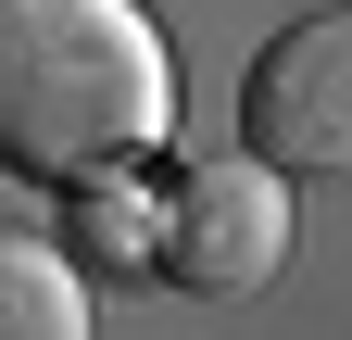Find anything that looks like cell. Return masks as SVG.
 I'll return each mask as SVG.
<instances>
[{"label":"cell","mask_w":352,"mask_h":340,"mask_svg":"<svg viewBox=\"0 0 352 340\" xmlns=\"http://www.w3.org/2000/svg\"><path fill=\"white\" fill-rule=\"evenodd\" d=\"M176 139V38L151 0H0V177L76 189Z\"/></svg>","instance_id":"1"},{"label":"cell","mask_w":352,"mask_h":340,"mask_svg":"<svg viewBox=\"0 0 352 340\" xmlns=\"http://www.w3.org/2000/svg\"><path fill=\"white\" fill-rule=\"evenodd\" d=\"M289 240H302V202L277 164H189V177L164 189V290H201V303H252L264 277L289 265Z\"/></svg>","instance_id":"2"},{"label":"cell","mask_w":352,"mask_h":340,"mask_svg":"<svg viewBox=\"0 0 352 340\" xmlns=\"http://www.w3.org/2000/svg\"><path fill=\"white\" fill-rule=\"evenodd\" d=\"M239 151L277 177H340L352 164V13H302L239 76Z\"/></svg>","instance_id":"3"},{"label":"cell","mask_w":352,"mask_h":340,"mask_svg":"<svg viewBox=\"0 0 352 340\" xmlns=\"http://www.w3.org/2000/svg\"><path fill=\"white\" fill-rule=\"evenodd\" d=\"M151 252H164V202H151L139 164L63 189V265L76 277H151Z\"/></svg>","instance_id":"4"},{"label":"cell","mask_w":352,"mask_h":340,"mask_svg":"<svg viewBox=\"0 0 352 340\" xmlns=\"http://www.w3.org/2000/svg\"><path fill=\"white\" fill-rule=\"evenodd\" d=\"M0 340H88V277L38 227H0Z\"/></svg>","instance_id":"5"}]
</instances>
